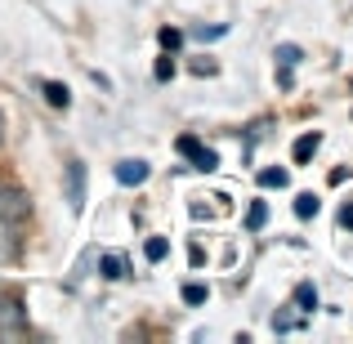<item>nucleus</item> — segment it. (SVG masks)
<instances>
[{
	"instance_id": "f257e3e1",
	"label": "nucleus",
	"mask_w": 353,
	"mask_h": 344,
	"mask_svg": "<svg viewBox=\"0 0 353 344\" xmlns=\"http://www.w3.org/2000/svg\"><path fill=\"white\" fill-rule=\"evenodd\" d=\"M27 192L14 188V183H5L0 188V237H5V255H18V232L27 224Z\"/></svg>"
},
{
	"instance_id": "f03ea898",
	"label": "nucleus",
	"mask_w": 353,
	"mask_h": 344,
	"mask_svg": "<svg viewBox=\"0 0 353 344\" xmlns=\"http://www.w3.org/2000/svg\"><path fill=\"white\" fill-rule=\"evenodd\" d=\"M27 331V313H23V304L14 300V295H0V336L5 340H18Z\"/></svg>"
},
{
	"instance_id": "7ed1b4c3",
	"label": "nucleus",
	"mask_w": 353,
	"mask_h": 344,
	"mask_svg": "<svg viewBox=\"0 0 353 344\" xmlns=\"http://www.w3.org/2000/svg\"><path fill=\"white\" fill-rule=\"evenodd\" d=\"M179 152L188 156L197 170H215V165H219V156L210 152V148H201V139H192V134H179Z\"/></svg>"
},
{
	"instance_id": "20e7f679",
	"label": "nucleus",
	"mask_w": 353,
	"mask_h": 344,
	"mask_svg": "<svg viewBox=\"0 0 353 344\" xmlns=\"http://www.w3.org/2000/svg\"><path fill=\"white\" fill-rule=\"evenodd\" d=\"M68 206L72 210L85 206V165H81V161L68 165Z\"/></svg>"
},
{
	"instance_id": "39448f33",
	"label": "nucleus",
	"mask_w": 353,
	"mask_h": 344,
	"mask_svg": "<svg viewBox=\"0 0 353 344\" xmlns=\"http://www.w3.org/2000/svg\"><path fill=\"white\" fill-rule=\"evenodd\" d=\"M143 179H148V161H117V183H125V188H139Z\"/></svg>"
},
{
	"instance_id": "423d86ee",
	"label": "nucleus",
	"mask_w": 353,
	"mask_h": 344,
	"mask_svg": "<svg viewBox=\"0 0 353 344\" xmlns=\"http://www.w3.org/2000/svg\"><path fill=\"white\" fill-rule=\"evenodd\" d=\"M318 148H322V134H300L291 152H295V161H309V156L318 152Z\"/></svg>"
},
{
	"instance_id": "0eeeda50",
	"label": "nucleus",
	"mask_w": 353,
	"mask_h": 344,
	"mask_svg": "<svg viewBox=\"0 0 353 344\" xmlns=\"http://www.w3.org/2000/svg\"><path fill=\"white\" fill-rule=\"evenodd\" d=\"M99 268H103V277L121 282V277H125V255H103V259H99Z\"/></svg>"
},
{
	"instance_id": "6e6552de",
	"label": "nucleus",
	"mask_w": 353,
	"mask_h": 344,
	"mask_svg": "<svg viewBox=\"0 0 353 344\" xmlns=\"http://www.w3.org/2000/svg\"><path fill=\"white\" fill-rule=\"evenodd\" d=\"M291 183V174L282 170V165H273V170H259V188H286Z\"/></svg>"
},
{
	"instance_id": "1a4fd4ad",
	"label": "nucleus",
	"mask_w": 353,
	"mask_h": 344,
	"mask_svg": "<svg viewBox=\"0 0 353 344\" xmlns=\"http://www.w3.org/2000/svg\"><path fill=\"white\" fill-rule=\"evenodd\" d=\"M295 304H300L304 313L318 309V291H313V282H300V286H295Z\"/></svg>"
},
{
	"instance_id": "9d476101",
	"label": "nucleus",
	"mask_w": 353,
	"mask_h": 344,
	"mask_svg": "<svg viewBox=\"0 0 353 344\" xmlns=\"http://www.w3.org/2000/svg\"><path fill=\"white\" fill-rule=\"evenodd\" d=\"M45 99H50L54 108H68L72 103V94H68V85H59V81H45Z\"/></svg>"
},
{
	"instance_id": "9b49d317",
	"label": "nucleus",
	"mask_w": 353,
	"mask_h": 344,
	"mask_svg": "<svg viewBox=\"0 0 353 344\" xmlns=\"http://www.w3.org/2000/svg\"><path fill=\"white\" fill-rule=\"evenodd\" d=\"M295 215L313 219V215H318V197H313V192H300V197H295Z\"/></svg>"
},
{
	"instance_id": "f8f14e48",
	"label": "nucleus",
	"mask_w": 353,
	"mask_h": 344,
	"mask_svg": "<svg viewBox=\"0 0 353 344\" xmlns=\"http://www.w3.org/2000/svg\"><path fill=\"white\" fill-rule=\"evenodd\" d=\"M192 36H197V41H219V36H228V23H201V27H192Z\"/></svg>"
},
{
	"instance_id": "ddd939ff",
	"label": "nucleus",
	"mask_w": 353,
	"mask_h": 344,
	"mask_svg": "<svg viewBox=\"0 0 353 344\" xmlns=\"http://www.w3.org/2000/svg\"><path fill=\"white\" fill-rule=\"evenodd\" d=\"M165 250H170V246H165V237H152V241H148V246H143L148 264H161V259H165Z\"/></svg>"
},
{
	"instance_id": "4468645a",
	"label": "nucleus",
	"mask_w": 353,
	"mask_h": 344,
	"mask_svg": "<svg viewBox=\"0 0 353 344\" xmlns=\"http://www.w3.org/2000/svg\"><path fill=\"white\" fill-rule=\"evenodd\" d=\"M264 219H268V206H264V201H255V206H250V215H246V228L259 232V228H264Z\"/></svg>"
},
{
	"instance_id": "2eb2a0df",
	"label": "nucleus",
	"mask_w": 353,
	"mask_h": 344,
	"mask_svg": "<svg viewBox=\"0 0 353 344\" xmlns=\"http://www.w3.org/2000/svg\"><path fill=\"white\" fill-rule=\"evenodd\" d=\"M300 59H304L300 45H277V63H282V68H295Z\"/></svg>"
},
{
	"instance_id": "dca6fc26",
	"label": "nucleus",
	"mask_w": 353,
	"mask_h": 344,
	"mask_svg": "<svg viewBox=\"0 0 353 344\" xmlns=\"http://www.w3.org/2000/svg\"><path fill=\"white\" fill-rule=\"evenodd\" d=\"M206 286H201V282H188V286H183V304H206Z\"/></svg>"
},
{
	"instance_id": "f3484780",
	"label": "nucleus",
	"mask_w": 353,
	"mask_h": 344,
	"mask_svg": "<svg viewBox=\"0 0 353 344\" xmlns=\"http://www.w3.org/2000/svg\"><path fill=\"white\" fill-rule=\"evenodd\" d=\"M161 45H165V50H179V45H183V32H174V27H161Z\"/></svg>"
},
{
	"instance_id": "a211bd4d",
	"label": "nucleus",
	"mask_w": 353,
	"mask_h": 344,
	"mask_svg": "<svg viewBox=\"0 0 353 344\" xmlns=\"http://www.w3.org/2000/svg\"><path fill=\"white\" fill-rule=\"evenodd\" d=\"M192 72H197V77H215V63H210V59H197V63H192Z\"/></svg>"
},
{
	"instance_id": "6ab92c4d",
	"label": "nucleus",
	"mask_w": 353,
	"mask_h": 344,
	"mask_svg": "<svg viewBox=\"0 0 353 344\" xmlns=\"http://www.w3.org/2000/svg\"><path fill=\"white\" fill-rule=\"evenodd\" d=\"M170 77H174V63L161 59V63H157V81H170Z\"/></svg>"
},
{
	"instance_id": "aec40b11",
	"label": "nucleus",
	"mask_w": 353,
	"mask_h": 344,
	"mask_svg": "<svg viewBox=\"0 0 353 344\" xmlns=\"http://www.w3.org/2000/svg\"><path fill=\"white\" fill-rule=\"evenodd\" d=\"M340 224H345V228H353V201H349L345 210H340Z\"/></svg>"
},
{
	"instance_id": "412c9836",
	"label": "nucleus",
	"mask_w": 353,
	"mask_h": 344,
	"mask_svg": "<svg viewBox=\"0 0 353 344\" xmlns=\"http://www.w3.org/2000/svg\"><path fill=\"white\" fill-rule=\"evenodd\" d=\"M0 125H5V117H0Z\"/></svg>"
}]
</instances>
